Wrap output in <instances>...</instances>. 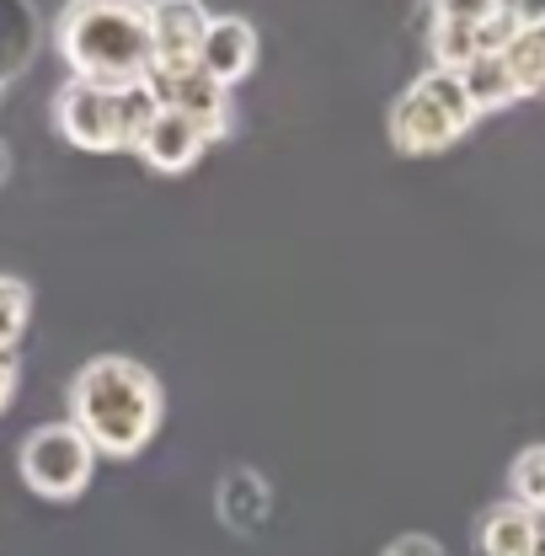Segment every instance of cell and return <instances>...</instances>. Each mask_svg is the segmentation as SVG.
Masks as SVG:
<instances>
[{
	"instance_id": "1",
	"label": "cell",
	"mask_w": 545,
	"mask_h": 556,
	"mask_svg": "<svg viewBox=\"0 0 545 556\" xmlns=\"http://www.w3.org/2000/svg\"><path fill=\"white\" fill-rule=\"evenodd\" d=\"M69 422L91 439L97 455L135 460L166 422V391L139 358L97 353L69 380Z\"/></svg>"
},
{
	"instance_id": "2",
	"label": "cell",
	"mask_w": 545,
	"mask_h": 556,
	"mask_svg": "<svg viewBox=\"0 0 545 556\" xmlns=\"http://www.w3.org/2000/svg\"><path fill=\"white\" fill-rule=\"evenodd\" d=\"M54 43H60V60L69 65V80H86V86H102V91L144 86L150 70H155L150 5H135V0L65 5Z\"/></svg>"
},
{
	"instance_id": "3",
	"label": "cell",
	"mask_w": 545,
	"mask_h": 556,
	"mask_svg": "<svg viewBox=\"0 0 545 556\" xmlns=\"http://www.w3.org/2000/svg\"><path fill=\"white\" fill-rule=\"evenodd\" d=\"M155 113H161V102L150 97V86L102 91L86 80H65L54 91V129L75 150H139Z\"/></svg>"
},
{
	"instance_id": "4",
	"label": "cell",
	"mask_w": 545,
	"mask_h": 556,
	"mask_svg": "<svg viewBox=\"0 0 545 556\" xmlns=\"http://www.w3.org/2000/svg\"><path fill=\"white\" fill-rule=\"evenodd\" d=\"M477 108L455 70H422L407 91L391 102V144L402 155H439L460 135H471Z\"/></svg>"
},
{
	"instance_id": "5",
	"label": "cell",
	"mask_w": 545,
	"mask_h": 556,
	"mask_svg": "<svg viewBox=\"0 0 545 556\" xmlns=\"http://www.w3.org/2000/svg\"><path fill=\"white\" fill-rule=\"evenodd\" d=\"M97 450H91V439L75 428V422H38L27 439H22V450H16V471H22V482L33 497H49V503H69V497H80L86 486H91V471H97Z\"/></svg>"
},
{
	"instance_id": "6",
	"label": "cell",
	"mask_w": 545,
	"mask_h": 556,
	"mask_svg": "<svg viewBox=\"0 0 545 556\" xmlns=\"http://www.w3.org/2000/svg\"><path fill=\"white\" fill-rule=\"evenodd\" d=\"M225 135H230V129H214V124H199V118H188V113L161 108V113L150 118V129H144L135 155L150 172H161V177H182V172H193V166L204 161L208 144H219Z\"/></svg>"
},
{
	"instance_id": "7",
	"label": "cell",
	"mask_w": 545,
	"mask_h": 556,
	"mask_svg": "<svg viewBox=\"0 0 545 556\" xmlns=\"http://www.w3.org/2000/svg\"><path fill=\"white\" fill-rule=\"evenodd\" d=\"M150 97L161 102V108H172V113H188V118H199V124H214V129H230V91L193 65H155L150 70Z\"/></svg>"
},
{
	"instance_id": "8",
	"label": "cell",
	"mask_w": 545,
	"mask_h": 556,
	"mask_svg": "<svg viewBox=\"0 0 545 556\" xmlns=\"http://www.w3.org/2000/svg\"><path fill=\"white\" fill-rule=\"evenodd\" d=\"M199 70L214 75L225 91L241 86L257 70V27L246 16H208L204 49H199Z\"/></svg>"
},
{
	"instance_id": "9",
	"label": "cell",
	"mask_w": 545,
	"mask_h": 556,
	"mask_svg": "<svg viewBox=\"0 0 545 556\" xmlns=\"http://www.w3.org/2000/svg\"><path fill=\"white\" fill-rule=\"evenodd\" d=\"M214 508H219V525L230 535H257L272 514V486L263 471L252 466H230L219 486H214Z\"/></svg>"
},
{
	"instance_id": "10",
	"label": "cell",
	"mask_w": 545,
	"mask_h": 556,
	"mask_svg": "<svg viewBox=\"0 0 545 556\" xmlns=\"http://www.w3.org/2000/svg\"><path fill=\"white\" fill-rule=\"evenodd\" d=\"M150 33H155V65H193L199 49H204L208 11L193 0L150 5Z\"/></svg>"
},
{
	"instance_id": "11",
	"label": "cell",
	"mask_w": 545,
	"mask_h": 556,
	"mask_svg": "<svg viewBox=\"0 0 545 556\" xmlns=\"http://www.w3.org/2000/svg\"><path fill=\"white\" fill-rule=\"evenodd\" d=\"M481 54L477 43V5H455V0H439L428 11V60L433 70H460Z\"/></svg>"
},
{
	"instance_id": "12",
	"label": "cell",
	"mask_w": 545,
	"mask_h": 556,
	"mask_svg": "<svg viewBox=\"0 0 545 556\" xmlns=\"http://www.w3.org/2000/svg\"><path fill=\"white\" fill-rule=\"evenodd\" d=\"M481 556H541V535H535V514L524 503H497L486 508L477 525Z\"/></svg>"
},
{
	"instance_id": "13",
	"label": "cell",
	"mask_w": 545,
	"mask_h": 556,
	"mask_svg": "<svg viewBox=\"0 0 545 556\" xmlns=\"http://www.w3.org/2000/svg\"><path fill=\"white\" fill-rule=\"evenodd\" d=\"M503 65L514 75L519 102H524V97H545V11L524 5V27H519V38L503 49Z\"/></svg>"
},
{
	"instance_id": "14",
	"label": "cell",
	"mask_w": 545,
	"mask_h": 556,
	"mask_svg": "<svg viewBox=\"0 0 545 556\" xmlns=\"http://www.w3.org/2000/svg\"><path fill=\"white\" fill-rule=\"evenodd\" d=\"M460 80H466V91H471V108L481 113H503V108H514L519 102V91H514V75L503 65V54H477L471 65L460 70Z\"/></svg>"
},
{
	"instance_id": "15",
	"label": "cell",
	"mask_w": 545,
	"mask_h": 556,
	"mask_svg": "<svg viewBox=\"0 0 545 556\" xmlns=\"http://www.w3.org/2000/svg\"><path fill=\"white\" fill-rule=\"evenodd\" d=\"M33 49H38L33 11L0 0V80H16V75L27 70V60H33Z\"/></svg>"
},
{
	"instance_id": "16",
	"label": "cell",
	"mask_w": 545,
	"mask_h": 556,
	"mask_svg": "<svg viewBox=\"0 0 545 556\" xmlns=\"http://www.w3.org/2000/svg\"><path fill=\"white\" fill-rule=\"evenodd\" d=\"M524 27V5L514 0H492V5H477V43L481 54H503Z\"/></svg>"
},
{
	"instance_id": "17",
	"label": "cell",
	"mask_w": 545,
	"mask_h": 556,
	"mask_svg": "<svg viewBox=\"0 0 545 556\" xmlns=\"http://www.w3.org/2000/svg\"><path fill=\"white\" fill-rule=\"evenodd\" d=\"M27 316H33V289L22 278L0 274V348L16 353V338L27 332Z\"/></svg>"
},
{
	"instance_id": "18",
	"label": "cell",
	"mask_w": 545,
	"mask_h": 556,
	"mask_svg": "<svg viewBox=\"0 0 545 556\" xmlns=\"http://www.w3.org/2000/svg\"><path fill=\"white\" fill-rule=\"evenodd\" d=\"M508 492H514V503H524V508H545V444H530V450L514 460Z\"/></svg>"
},
{
	"instance_id": "19",
	"label": "cell",
	"mask_w": 545,
	"mask_h": 556,
	"mask_svg": "<svg viewBox=\"0 0 545 556\" xmlns=\"http://www.w3.org/2000/svg\"><path fill=\"white\" fill-rule=\"evenodd\" d=\"M380 556H444V546L433 541V535H422V530H411V535H396L391 546Z\"/></svg>"
},
{
	"instance_id": "20",
	"label": "cell",
	"mask_w": 545,
	"mask_h": 556,
	"mask_svg": "<svg viewBox=\"0 0 545 556\" xmlns=\"http://www.w3.org/2000/svg\"><path fill=\"white\" fill-rule=\"evenodd\" d=\"M16 380H22V364H16V353H5V348H0V413L11 407V396H16Z\"/></svg>"
},
{
	"instance_id": "21",
	"label": "cell",
	"mask_w": 545,
	"mask_h": 556,
	"mask_svg": "<svg viewBox=\"0 0 545 556\" xmlns=\"http://www.w3.org/2000/svg\"><path fill=\"white\" fill-rule=\"evenodd\" d=\"M535 514V535H541V556H545V508H530Z\"/></svg>"
},
{
	"instance_id": "22",
	"label": "cell",
	"mask_w": 545,
	"mask_h": 556,
	"mask_svg": "<svg viewBox=\"0 0 545 556\" xmlns=\"http://www.w3.org/2000/svg\"><path fill=\"white\" fill-rule=\"evenodd\" d=\"M5 177H11V150L0 144V188H5Z\"/></svg>"
},
{
	"instance_id": "23",
	"label": "cell",
	"mask_w": 545,
	"mask_h": 556,
	"mask_svg": "<svg viewBox=\"0 0 545 556\" xmlns=\"http://www.w3.org/2000/svg\"><path fill=\"white\" fill-rule=\"evenodd\" d=\"M5 91H11V80H0V102H5Z\"/></svg>"
}]
</instances>
